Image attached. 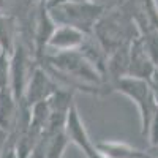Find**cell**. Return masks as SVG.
Returning <instances> with one entry per match:
<instances>
[{
    "instance_id": "obj_18",
    "label": "cell",
    "mask_w": 158,
    "mask_h": 158,
    "mask_svg": "<svg viewBox=\"0 0 158 158\" xmlns=\"http://www.w3.org/2000/svg\"><path fill=\"white\" fill-rule=\"evenodd\" d=\"M85 2H95V0H51L46 6L49 8L54 5H60V3H85Z\"/></svg>"
},
{
    "instance_id": "obj_1",
    "label": "cell",
    "mask_w": 158,
    "mask_h": 158,
    "mask_svg": "<svg viewBox=\"0 0 158 158\" xmlns=\"http://www.w3.org/2000/svg\"><path fill=\"white\" fill-rule=\"evenodd\" d=\"M43 63L49 74L60 76V79L67 84V89L77 87L85 90L87 94H95L100 85L104 84V79L100 71L87 60V57L79 49L46 54Z\"/></svg>"
},
{
    "instance_id": "obj_8",
    "label": "cell",
    "mask_w": 158,
    "mask_h": 158,
    "mask_svg": "<svg viewBox=\"0 0 158 158\" xmlns=\"http://www.w3.org/2000/svg\"><path fill=\"white\" fill-rule=\"evenodd\" d=\"M56 27H57V24L54 22V19L51 18V13H49L48 6L46 5H40V13H38L36 25H35V38H33L35 59H36L38 65H41L44 57H46L49 40H51L52 33H54Z\"/></svg>"
},
{
    "instance_id": "obj_14",
    "label": "cell",
    "mask_w": 158,
    "mask_h": 158,
    "mask_svg": "<svg viewBox=\"0 0 158 158\" xmlns=\"http://www.w3.org/2000/svg\"><path fill=\"white\" fill-rule=\"evenodd\" d=\"M142 11L146 18V29L158 30V5L155 0H142ZM144 30V29H142Z\"/></svg>"
},
{
    "instance_id": "obj_13",
    "label": "cell",
    "mask_w": 158,
    "mask_h": 158,
    "mask_svg": "<svg viewBox=\"0 0 158 158\" xmlns=\"http://www.w3.org/2000/svg\"><path fill=\"white\" fill-rule=\"evenodd\" d=\"M68 144H70V141H68L67 135H65L63 131L56 133V135H46V153H44V158H63Z\"/></svg>"
},
{
    "instance_id": "obj_7",
    "label": "cell",
    "mask_w": 158,
    "mask_h": 158,
    "mask_svg": "<svg viewBox=\"0 0 158 158\" xmlns=\"http://www.w3.org/2000/svg\"><path fill=\"white\" fill-rule=\"evenodd\" d=\"M29 81L27 73V52L22 44H16L11 54V73H10V89L18 103H22L25 85Z\"/></svg>"
},
{
    "instance_id": "obj_3",
    "label": "cell",
    "mask_w": 158,
    "mask_h": 158,
    "mask_svg": "<svg viewBox=\"0 0 158 158\" xmlns=\"http://www.w3.org/2000/svg\"><path fill=\"white\" fill-rule=\"evenodd\" d=\"M57 25H70L85 35H94L97 22L104 15V6L98 2L60 3L48 8Z\"/></svg>"
},
{
    "instance_id": "obj_12",
    "label": "cell",
    "mask_w": 158,
    "mask_h": 158,
    "mask_svg": "<svg viewBox=\"0 0 158 158\" xmlns=\"http://www.w3.org/2000/svg\"><path fill=\"white\" fill-rule=\"evenodd\" d=\"M15 46V19L0 13V51L13 54Z\"/></svg>"
},
{
    "instance_id": "obj_6",
    "label": "cell",
    "mask_w": 158,
    "mask_h": 158,
    "mask_svg": "<svg viewBox=\"0 0 158 158\" xmlns=\"http://www.w3.org/2000/svg\"><path fill=\"white\" fill-rule=\"evenodd\" d=\"M156 73V67L153 60L150 59L147 49L144 48L141 36H136L130 43V70L128 76L139 77L150 81L152 76Z\"/></svg>"
},
{
    "instance_id": "obj_4",
    "label": "cell",
    "mask_w": 158,
    "mask_h": 158,
    "mask_svg": "<svg viewBox=\"0 0 158 158\" xmlns=\"http://www.w3.org/2000/svg\"><path fill=\"white\" fill-rule=\"evenodd\" d=\"M57 89H59L57 81L48 73V70L43 65L36 63L32 73L29 74V81H27V85H25L22 103L27 108H32L33 104H36L40 101L49 100L51 95Z\"/></svg>"
},
{
    "instance_id": "obj_11",
    "label": "cell",
    "mask_w": 158,
    "mask_h": 158,
    "mask_svg": "<svg viewBox=\"0 0 158 158\" xmlns=\"http://www.w3.org/2000/svg\"><path fill=\"white\" fill-rule=\"evenodd\" d=\"M97 153H100L104 158H147L149 153L142 152L139 149H135L125 142L118 141H103L95 144Z\"/></svg>"
},
{
    "instance_id": "obj_20",
    "label": "cell",
    "mask_w": 158,
    "mask_h": 158,
    "mask_svg": "<svg viewBox=\"0 0 158 158\" xmlns=\"http://www.w3.org/2000/svg\"><path fill=\"white\" fill-rule=\"evenodd\" d=\"M5 6H6V0H0V13L5 11Z\"/></svg>"
},
{
    "instance_id": "obj_2",
    "label": "cell",
    "mask_w": 158,
    "mask_h": 158,
    "mask_svg": "<svg viewBox=\"0 0 158 158\" xmlns=\"http://www.w3.org/2000/svg\"><path fill=\"white\" fill-rule=\"evenodd\" d=\"M109 89L112 92H118V94L128 97L136 104L139 111V118H141V135L147 136L152 117L158 108V101L152 90L150 81L133 77V76H125L111 82Z\"/></svg>"
},
{
    "instance_id": "obj_9",
    "label": "cell",
    "mask_w": 158,
    "mask_h": 158,
    "mask_svg": "<svg viewBox=\"0 0 158 158\" xmlns=\"http://www.w3.org/2000/svg\"><path fill=\"white\" fill-rule=\"evenodd\" d=\"M89 35L82 33L70 25H57L52 33L48 49H54V52H67V51H77L84 44Z\"/></svg>"
},
{
    "instance_id": "obj_10",
    "label": "cell",
    "mask_w": 158,
    "mask_h": 158,
    "mask_svg": "<svg viewBox=\"0 0 158 158\" xmlns=\"http://www.w3.org/2000/svg\"><path fill=\"white\" fill-rule=\"evenodd\" d=\"M19 104L10 87L0 89V131L11 135L16 128Z\"/></svg>"
},
{
    "instance_id": "obj_5",
    "label": "cell",
    "mask_w": 158,
    "mask_h": 158,
    "mask_svg": "<svg viewBox=\"0 0 158 158\" xmlns=\"http://www.w3.org/2000/svg\"><path fill=\"white\" fill-rule=\"evenodd\" d=\"M63 133L67 135L70 142H73L76 147H79L84 152L85 158H94L95 156V153H97L95 144L89 138V133L84 127L81 115H79L76 104H73L68 111L67 120H65V127H63Z\"/></svg>"
},
{
    "instance_id": "obj_15",
    "label": "cell",
    "mask_w": 158,
    "mask_h": 158,
    "mask_svg": "<svg viewBox=\"0 0 158 158\" xmlns=\"http://www.w3.org/2000/svg\"><path fill=\"white\" fill-rule=\"evenodd\" d=\"M10 73H11V54L0 51V89L10 87Z\"/></svg>"
},
{
    "instance_id": "obj_19",
    "label": "cell",
    "mask_w": 158,
    "mask_h": 158,
    "mask_svg": "<svg viewBox=\"0 0 158 158\" xmlns=\"http://www.w3.org/2000/svg\"><path fill=\"white\" fill-rule=\"evenodd\" d=\"M29 2H32V3H40V5H48L51 0H29Z\"/></svg>"
},
{
    "instance_id": "obj_17",
    "label": "cell",
    "mask_w": 158,
    "mask_h": 158,
    "mask_svg": "<svg viewBox=\"0 0 158 158\" xmlns=\"http://www.w3.org/2000/svg\"><path fill=\"white\" fill-rule=\"evenodd\" d=\"M0 158H18L16 147H15V138L11 135H8L2 150H0Z\"/></svg>"
},
{
    "instance_id": "obj_16",
    "label": "cell",
    "mask_w": 158,
    "mask_h": 158,
    "mask_svg": "<svg viewBox=\"0 0 158 158\" xmlns=\"http://www.w3.org/2000/svg\"><path fill=\"white\" fill-rule=\"evenodd\" d=\"M147 139L150 142V147H158V108H156V111L152 117L149 133H147Z\"/></svg>"
},
{
    "instance_id": "obj_21",
    "label": "cell",
    "mask_w": 158,
    "mask_h": 158,
    "mask_svg": "<svg viewBox=\"0 0 158 158\" xmlns=\"http://www.w3.org/2000/svg\"><path fill=\"white\" fill-rule=\"evenodd\" d=\"M95 2H98V0H95Z\"/></svg>"
}]
</instances>
